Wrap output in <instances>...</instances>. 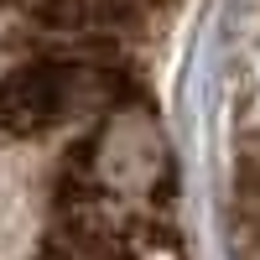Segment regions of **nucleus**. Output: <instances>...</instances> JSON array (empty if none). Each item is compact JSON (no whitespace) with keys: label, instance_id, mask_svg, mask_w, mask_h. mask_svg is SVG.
Segmentation results:
<instances>
[{"label":"nucleus","instance_id":"39448f33","mask_svg":"<svg viewBox=\"0 0 260 260\" xmlns=\"http://www.w3.org/2000/svg\"><path fill=\"white\" fill-rule=\"evenodd\" d=\"M141 6H172V0H141Z\"/></svg>","mask_w":260,"mask_h":260},{"label":"nucleus","instance_id":"f257e3e1","mask_svg":"<svg viewBox=\"0 0 260 260\" xmlns=\"http://www.w3.org/2000/svg\"><path fill=\"white\" fill-rule=\"evenodd\" d=\"M136 99V83L120 68H99L83 57H37L0 73V136L37 141L83 110H115Z\"/></svg>","mask_w":260,"mask_h":260},{"label":"nucleus","instance_id":"7ed1b4c3","mask_svg":"<svg viewBox=\"0 0 260 260\" xmlns=\"http://www.w3.org/2000/svg\"><path fill=\"white\" fill-rule=\"evenodd\" d=\"M234 234H240V255L260 260V167H245L234 182Z\"/></svg>","mask_w":260,"mask_h":260},{"label":"nucleus","instance_id":"f03ea898","mask_svg":"<svg viewBox=\"0 0 260 260\" xmlns=\"http://www.w3.org/2000/svg\"><path fill=\"white\" fill-rule=\"evenodd\" d=\"M37 260H146V255L120 229V213L68 208V213H52V224L37 245Z\"/></svg>","mask_w":260,"mask_h":260},{"label":"nucleus","instance_id":"20e7f679","mask_svg":"<svg viewBox=\"0 0 260 260\" xmlns=\"http://www.w3.org/2000/svg\"><path fill=\"white\" fill-rule=\"evenodd\" d=\"M6 6H21V11H26V6H37V0H0V11H6Z\"/></svg>","mask_w":260,"mask_h":260}]
</instances>
